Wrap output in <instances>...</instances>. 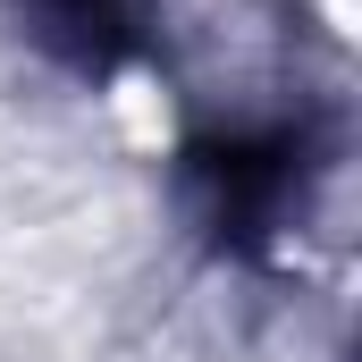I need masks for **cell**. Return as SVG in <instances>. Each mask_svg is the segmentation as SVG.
<instances>
[{"instance_id":"1","label":"cell","mask_w":362,"mask_h":362,"mask_svg":"<svg viewBox=\"0 0 362 362\" xmlns=\"http://www.w3.org/2000/svg\"><path fill=\"white\" fill-rule=\"evenodd\" d=\"M194 185H202V211L219 236L253 245L270 236L286 194H295V135H228V144H202L194 152Z\"/></svg>"},{"instance_id":"2","label":"cell","mask_w":362,"mask_h":362,"mask_svg":"<svg viewBox=\"0 0 362 362\" xmlns=\"http://www.w3.org/2000/svg\"><path fill=\"white\" fill-rule=\"evenodd\" d=\"M25 17H34V42L85 76L135 51V0H25Z\"/></svg>"}]
</instances>
